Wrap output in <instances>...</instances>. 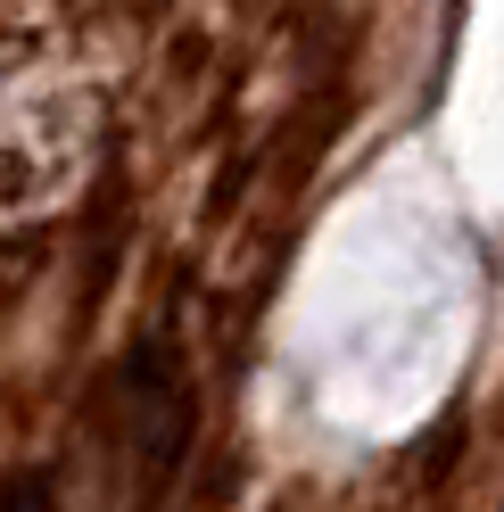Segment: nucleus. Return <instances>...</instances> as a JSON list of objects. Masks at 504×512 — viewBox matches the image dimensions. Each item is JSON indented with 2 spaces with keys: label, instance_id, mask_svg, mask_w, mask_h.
Wrapping results in <instances>:
<instances>
[{
  "label": "nucleus",
  "instance_id": "nucleus-1",
  "mask_svg": "<svg viewBox=\"0 0 504 512\" xmlns=\"http://www.w3.org/2000/svg\"><path fill=\"white\" fill-rule=\"evenodd\" d=\"M0 512H58V488H50V471H25V479H9Z\"/></svg>",
  "mask_w": 504,
  "mask_h": 512
}]
</instances>
